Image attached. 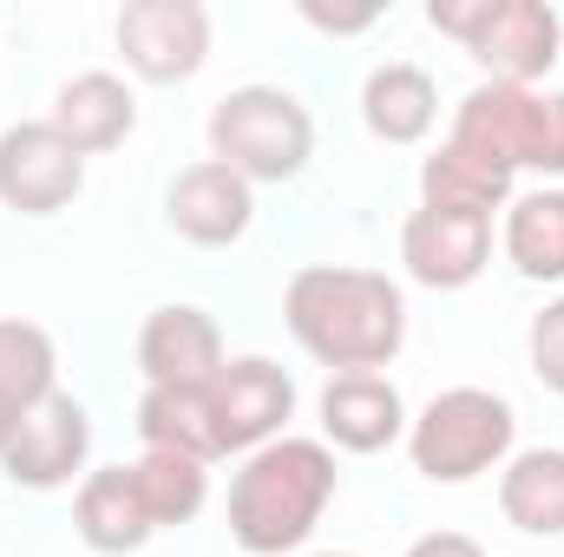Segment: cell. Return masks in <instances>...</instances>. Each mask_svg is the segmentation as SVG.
<instances>
[{
  "mask_svg": "<svg viewBox=\"0 0 564 557\" xmlns=\"http://www.w3.org/2000/svg\"><path fill=\"white\" fill-rule=\"evenodd\" d=\"M282 328L328 374H381L408 348V295L388 270L308 263L282 288Z\"/></svg>",
  "mask_w": 564,
  "mask_h": 557,
  "instance_id": "6da1fadb",
  "label": "cell"
},
{
  "mask_svg": "<svg viewBox=\"0 0 564 557\" xmlns=\"http://www.w3.org/2000/svg\"><path fill=\"white\" fill-rule=\"evenodd\" d=\"M341 466L335 446L282 433L270 446L243 452L230 472V499H224V525L237 538V551L250 557H289L302 551L322 525V512L335 505Z\"/></svg>",
  "mask_w": 564,
  "mask_h": 557,
  "instance_id": "7a4b0ae2",
  "label": "cell"
},
{
  "mask_svg": "<svg viewBox=\"0 0 564 557\" xmlns=\"http://www.w3.org/2000/svg\"><path fill=\"white\" fill-rule=\"evenodd\" d=\"M426 26L446 33L499 86H539L564 53L552 0H426Z\"/></svg>",
  "mask_w": 564,
  "mask_h": 557,
  "instance_id": "3957f363",
  "label": "cell"
},
{
  "mask_svg": "<svg viewBox=\"0 0 564 557\" xmlns=\"http://www.w3.org/2000/svg\"><path fill=\"white\" fill-rule=\"evenodd\" d=\"M204 144L243 184H289L315 157V119L289 86H230L204 119Z\"/></svg>",
  "mask_w": 564,
  "mask_h": 557,
  "instance_id": "277c9868",
  "label": "cell"
},
{
  "mask_svg": "<svg viewBox=\"0 0 564 557\" xmlns=\"http://www.w3.org/2000/svg\"><path fill=\"white\" fill-rule=\"evenodd\" d=\"M519 414L492 387H446L408 419V459L426 485H473L512 459Z\"/></svg>",
  "mask_w": 564,
  "mask_h": 557,
  "instance_id": "5b68a950",
  "label": "cell"
},
{
  "mask_svg": "<svg viewBox=\"0 0 564 557\" xmlns=\"http://www.w3.org/2000/svg\"><path fill=\"white\" fill-rule=\"evenodd\" d=\"M112 40L139 86H184L210 59V7L204 0H126L112 20Z\"/></svg>",
  "mask_w": 564,
  "mask_h": 557,
  "instance_id": "8992f818",
  "label": "cell"
},
{
  "mask_svg": "<svg viewBox=\"0 0 564 557\" xmlns=\"http://www.w3.org/2000/svg\"><path fill=\"white\" fill-rule=\"evenodd\" d=\"M539 132H545V92L539 86H499V79H479L459 106H453V125L446 144L479 157L486 171L499 177H519L539 164Z\"/></svg>",
  "mask_w": 564,
  "mask_h": 557,
  "instance_id": "52a82bcc",
  "label": "cell"
},
{
  "mask_svg": "<svg viewBox=\"0 0 564 557\" xmlns=\"http://www.w3.org/2000/svg\"><path fill=\"white\" fill-rule=\"evenodd\" d=\"M86 190V157L46 119L0 132V210L13 217H59Z\"/></svg>",
  "mask_w": 564,
  "mask_h": 557,
  "instance_id": "ba28073f",
  "label": "cell"
},
{
  "mask_svg": "<svg viewBox=\"0 0 564 557\" xmlns=\"http://www.w3.org/2000/svg\"><path fill=\"white\" fill-rule=\"evenodd\" d=\"M86 459H93V414L73 394H53L20 419V433L0 452V472L13 492H66L73 479H86Z\"/></svg>",
  "mask_w": 564,
  "mask_h": 557,
  "instance_id": "9c48e42d",
  "label": "cell"
},
{
  "mask_svg": "<svg viewBox=\"0 0 564 557\" xmlns=\"http://www.w3.org/2000/svg\"><path fill=\"white\" fill-rule=\"evenodd\" d=\"M164 223L191 243V250H230L250 237L257 223V184H243L230 164L197 157L171 177L164 190Z\"/></svg>",
  "mask_w": 564,
  "mask_h": 557,
  "instance_id": "30bf717a",
  "label": "cell"
},
{
  "mask_svg": "<svg viewBox=\"0 0 564 557\" xmlns=\"http://www.w3.org/2000/svg\"><path fill=\"white\" fill-rule=\"evenodd\" d=\"M492 263V217L479 210H433L421 204L408 223H401V270L421 282V288H473Z\"/></svg>",
  "mask_w": 564,
  "mask_h": 557,
  "instance_id": "8fae6325",
  "label": "cell"
},
{
  "mask_svg": "<svg viewBox=\"0 0 564 557\" xmlns=\"http://www.w3.org/2000/svg\"><path fill=\"white\" fill-rule=\"evenodd\" d=\"M210 401H217V426H224V452H257L289 433L295 419V374L270 361V354H237L224 361V374L210 381Z\"/></svg>",
  "mask_w": 564,
  "mask_h": 557,
  "instance_id": "7c38bea8",
  "label": "cell"
},
{
  "mask_svg": "<svg viewBox=\"0 0 564 557\" xmlns=\"http://www.w3.org/2000/svg\"><path fill=\"white\" fill-rule=\"evenodd\" d=\"M132 354H139L144 387H210V381L224 374V361H230L217 315L197 308V302H164V308H151Z\"/></svg>",
  "mask_w": 564,
  "mask_h": 557,
  "instance_id": "4fadbf2b",
  "label": "cell"
},
{
  "mask_svg": "<svg viewBox=\"0 0 564 557\" xmlns=\"http://www.w3.org/2000/svg\"><path fill=\"white\" fill-rule=\"evenodd\" d=\"M315 414H322V446L361 452V459L401 446L408 439V419H414L408 401H401V387L388 374H328Z\"/></svg>",
  "mask_w": 564,
  "mask_h": 557,
  "instance_id": "5bb4252c",
  "label": "cell"
},
{
  "mask_svg": "<svg viewBox=\"0 0 564 557\" xmlns=\"http://www.w3.org/2000/svg\"><path fill=\"white\" fill-rule=\"evenodd\" d=\"M46 125L73 144L79 157H106V151H119V144L139 132V92L119 73H73L53 92Z\"/></svg>",
  "mask_w": 564,
  "mask_h": 557,
  "instance_id": "9a60e30c",
  "label": "cell"
},
{
  "mask_svg": "<svg viewBox=\"0 0 564 557\" xmlns=\"http://www.w3.org/2000/svg\"><path fill=\"white\" fill-rule=\"evenodd\" d=\"M73 532H79L86 551H99V557H132L158 538L139 485H132V466H93L79 479V492H73Z\"/></svg>",
  "mask_w": 564,
  "mask_h": 557,
  "instance_id": "2e32d148",
  "label": "cell"
},
{
  "mask_svg": "<svg viewBox=\"0 0 564 557\" xmlns=\"http://www.w3.org/2000/svg\"><path fill=\"white\" fill-rule=\"evenodd\" d=\"M361 125L381 144H426L440 125V86L414 59H388L361 79Z\"/></svg>",
  "mask_w": 564,
  "mask_h": 557,
  "instance_id": "e0dca14e",
  "label": "cell"
},
{
  "mask_svg": "<svg viewBox=\"0 0 564 557\" xmlns=\"http://www.w3.org/2000/svg\"><path fill=\"white\" fill-rule=\"evenodd\" d=\"M59 394V348L40 321L0 315V452L20 433V419Z\"/></svg>",
  "mask_w": 564,
  "mask_h": 557,
  "instance_id": "ac0fdd59",
  "label": "cell"
},
{
  "mask_svg": "<svg viewBox=\"0 0 564 557\" xmlns=\"http://www.w3.org/2000/svg\"><path fill=\"white\" fill-rule=\"evenodd\" d=\"M139 439H144V452H184L197 466L224 459V426H217L210 387H144Z\"/></svg>",
  "mask_w": 564,
  "mask_h": 557,
  "instance_id": "d6986e66",
  "label": "cell"
},
{
  "mask_svg": "<svg viewBox=\"0 0 564 557\" xmlns=\"http://www.w3.org/2000/svg\"><path fill=\"white\" fill-rule=\"evenodd\" d=\"M499 512L525 538H564V446H525L499 466Z\"/></svg>",
  "mask_w": 564,
  "mask_h": 557,
  "instance_id": "ffe728a7",
  "label": "cell"
},
{
  "mask_svg": "<svg viewBox=\"0 0 564 557\" xmlns=\"http://www.w3.org/2000/svg\"><path fill=\"white\" fill-rule=\"evenodd\" d=\"M499 250L525 282H564V184H539L506 204Z\"/></svg>",
  "mask_w": 564,
  "mask_h": 557,
  "instance_id": "44dd1931",
  "label": "cell"
},
{
  "mask_svg": "<svg viewBox=\"0 0 564 557\" xmlns=\"http://www.w3.org/2000/svg\"><path fill=\"white\" fill-rule=\"evenodd\" d=\"M132 485H139L158 532H177V525H191L210 505V466H197L184 452H139L132 459Z\"/></svg>",
  "mask_w": 564,
  "mask_h": 557,
  "instance_id": "7402d4cb",
  "label": "cell"
},
{
  "mask_svg": "<svg viewBox=\"0 0 564 557\" xmlns=\"http://www.w3.org/2000/svg\"><path fill=\"white\" fill-rule=\"evenodd\" d=\"M421 204H433V210H479V217H492V210L512 204V177L486 171L479 157H466V151H453V144H433V151L421 157Z\"/></svg>",
  "mask_w": 564,
  "mask_h": 557,
  "instance_id": "603a6c76",
  "label": "cell"
},
{
  "mask_svg": "<svg viewBox=\"0 0 564 557\" xmlns=\"http://www.w3.org/2000/svg\"><path fill=\"white\" fill-rule=\"evenodd\" d=\"M525 368L539 374L545 394L564 401V295H552V302L532 315V328H525Z\"/></svg>",
  "mask_w": 564,
  "mask_h": 557,
  "instance_id": "cb8c5ba5",
  "label": "cell"
},
{
  "mask_svg": "<svg viewBox=\"0 0 564 557\" xmlns=\"http://www.w3.org/2000/svg\"><path fill=\"white\" fill-rule=\"evenodd\" d=\"M295 13H302L315 33H328V40H361V33H375V26H381V7H328V0H295Z\"/></svg>",
  "mask_w": 564,
  "mask_h": 557,
  "instance_id": "d4e9b609",
  "label": "cell"
},
{
  "mask_svg": "<svg viewBox=\"0 0 564 557\" xmlns=\"http://www.w3.org/2000/svg\"><path fill=\"white\" fill-rule=\"evenodd\" d=\"M539 177H564V92H545V132H539Z\"/></svg>",
  "mask_w": 564,
  "mask_h": 557,
  "instance_id": "484cf974",
  "label": "cell"
},
{
  "mask_svg": "<svg viewBox=\"0 0 564 557\" xmlns=\"http://www.w3.org/2000/svg\"><path fill=\"white\" fill-rule=\"evenodd\" d=\"M408 557H486L479 538H466V532H426L408 545Z\"/></svg>",
  "mask_w": 564,
  "mask_h": 557,
  "instance_id": "4316f807",
  "label": "cell"
},
{
  "mask_svg": "<svg viewBox=\"0 0 564 557\" xmlns=\"http://www.w3.org/2000/svg\"><path fill=\"white\" fill-rule=\"evenodd\" d=\"M308 557H355V551H308Z\"/></svg>",
  "mask_w": 564,
  "mask_h": 557,
  "instance_id": "83f0119b",
  "label": "cell"
}]
</instances>
